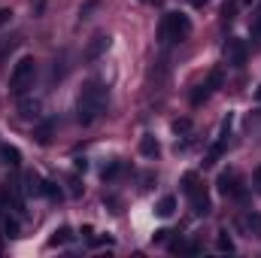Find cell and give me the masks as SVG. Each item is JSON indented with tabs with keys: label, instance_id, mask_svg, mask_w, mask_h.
Segmentation results:
<instances>
[{
	"label": "cell",
	"instance_id": "5b68a950",
	"mask_svg": "<svg viewBox=\"0 0 261 258\" xmlns=\"http://www.w3.org/2000/svg\"><path fill=\"white\" fill-rule=\"evenodd\" d=\"M219 192L225 194V197H237V200L246 197V189L240 186V176L237 173H222L219 176Z\"/></svg>",
	"mask_w": 261,
	"mask_h": 258
},
{
	"label": "cell",
	"instance_id": "603a6c76",
	"mask_svg": "<svg viewBox=\"0 0 261 258\" xmlns=\"http://www.w3.org/2000/svg\"><path fill=\"white\" fill-rule=\"evenodd\" d=\"M167 234H170V231H155V243H164V240H167Z\"/></svg>",
	"mask_w": 261,
	"mask_h": 258
},
{
	"label": "cell",
	"instance_id": "5bb4252c",
	"mask_svg": "<svg viewBox=\"0 0 261 258\" xmlns=\"http://www.w3.org/2000/svg\"><path fill=\"white\" fill-rule=\"evenodd\" d=\"M24 179H28V194H43V179L37 173H28Z\"/></svg>",
	"mask_w": 261,
	"mask_h": 258
},
{
	"label": "cell",
	"instance_id": "d4e9b609",
	"mask_svg": "<svg viewBox=\"0 0 261 258\" xmlns=\"http://www.w3.org/2000/svg\"><path fill=\"white\" fill-rule=\"evenodd\" d=\"M34 3V12H43V6H46V0H31Z\"/></svg>",
	"mask_w": 261,
	"mask_h": 258
},
{
	"label": "cell",
	"instance_id": "e0dca14e",
	"mask_svg": "<svg viewBox=\"0 0 261 258\" xmlns=\"http://www.w3.org/2000/svg\"><path fill=\"white\" fill-rule=\"evenodd\" d=\"M170 249H173V252H186V255H197V252H200L197 243H173Z\"/></svg>",
	"mask_w": 261,
	"mask_h": 258
},
{
	"label": "cell",
	"instance_id": "8fae6325",
	"mask_svg": "<svg viewBox=\"0 0 261 258\" xmlns=\"http://www.w3.org/2000/svg\"><path fill=\"white\" fill-rule=\"evenodd\" d=\"M0 158H3L9 167H18V164H21V152H18L15 146H0Z\"/></svg>",
	"mask_w": 261,
	"mask_h": 258
},
{
	"label": "cell",
	"instance_id": "4316f807",
	"mask_svg": "<svg viewBox=\"0 0 261 258\" xmlns=\"http://www.w3.org/2000/svg\"><path fill=\"white\" fill-rule=\"evenodd\" d=\"M192 3H195V6H203V3H210V0H192Z\"/></svg>",
	"mask_w": 261,
	"mask_h": 258
},
{
	"label": "cell",
	"instance_id": "d6986e66",
	"mask_svg": "<svg viewBox=\"0 0 261 258\" xmlns=\"http://www.w3.org/2000/svg\"><path fill=\"white\" fill-rule=\"evenodd\" d=\"M97 6H100V0H85V3L79 6V15H82V18H88V15L97 9Z\"/></svg>",
	"mask_w": 261,
	"mask_h": 258
},
{
	"label": "cell",
	"instance_id": "4fadbf2b",
	"mask_svg": "<svg viewBox=\"0 0 261 258\" xmlns=\"http://www.w3.org/2000/svg\"><path fill=\"white\" fill-rule=\"evenodd\" d=\"M243 228H246L252 237H261V216L258 213H246V216H243Z\"/></svg>",
	"mask_w": 261,
	"mask_h": 258
},
{
	"label": "cell",
	"instance_id": "52a82bcc",
	"mask_svg": "<svg viewBox=\"0 0 261 258\" xmlns=\"http://www.w3.org/2000/svg\"><path fill=\"white\" fill-rule=\"evenodd\" d=\"M107 46H110V37H107V34H97V37L88 43V49H85V61H97V58L107 52Z\"/></svg>",
	"mask_w": 261,
	"mask_h": 258
},
{
	"label": "cell",
	"instance_id": "3957f363",
	"mask_svg": "<svg viewBox=\"0 0 261 258\" xmlns=\"http://www.w3.org/2000/svg\"><path fill=\"white\" fill-rule=\"evenodd\" d=\"M34 76H37V61L34 58H21L18 64L12 67V73H9V91L21 97L34 85Z\"/></svg>",
	"mask_w": 261,
	"mask_h": 258
},
{
	"label": "cell",
	"instance_id": "7c38bea8",
	"mask_svg": "<svg viewBox=\"0 0 261 258\" xmlns=\"http://www.w3.org/2000/svg\"><path fill=\"white\" fill-rule=\"evenodd\" d=\"M155 213H158V216H164V219H167V216H173V213H176V197H173V194L161 197V200H158V207H155Z\"/></svg>",
	"mask_w": 261,
	"mask_h": 258
},
{
	"label": "cell",
	"instance_id": "8992f818",
	"mask_svg": "<svg viewBox=\"0 0 261 258\" xmlns=\"http://www.w3.org/2000/svg\"><path fill=\"white\" fill-rule=\"evenodd\" d=\"M18 116H21L24 122H40V116H43V104H40L37 97H24V100L18 104Z\"/></svg>",
	"mask_w": 261,
	"mask_h": 258
},
{
	"label": "cell",
	"instance_id": "83f0119b",
	"mask_svg": "<svg viewBox=\"0 0 261 258\" xmlns=\"http://www.w3.org/2000/svg\"><path fill=\"white\" fill-rule=\"evenodd\" d=\"M255 97H258V100H261V88H258V91H255Z\"/></svg>",
	"mask_w": 261,
	"mask_h": 258
},
{
	"label": "cell",
	"instance_id": "ac0fdd59",
	"mask_svg": "<svg viewBox=\"0 0 261 258\" xmlns=\"http://www.w3.org/2000/svg\"><path fill=\"white\" fill-rule=\"evenodd\" d=\"M216 246H219V252H234V240L228 237V231L219 234V243H216Z\"/></svg>",
	"mask_w": 261,
	"mask_h": 258
},
{
	"label": "cell",
	"instance_id": "6da1fadb",
	"mask_svg": "<svg viewBox=\"0 0 261 258\" xmlns=\"http://www.w3.org/2000/svg\"><path fill=\"white\" fill-rule=\"evenodd\" d=\"M103 113V88L100 82H85V88L79 91V100H76V119L82 125H91L97 116Z\"/></svg>",
	"mask_w": 261,
	"mask_h": 258
},
{
	"label": "cell",
	"instance_id": "9a60e30c",
	"mask_svg": "<svg viewBox=\"0 0 261 258\" xmlns=\"http://www.w3.org/2000/svg\"><path fill=\"white\" fill-rule=\"evenodd\" d=\"M70 237H73V231H70V228H58V231L52 234V240H49V246H58V243H67Z\"/></svg>",
	"mask_w": 261,
	"mask_h": 258
},
{
	"label": "cell",
	"instance_id": "2e32d148",
	"mask_svg": "<svg viewBox=\"0 0 261 258\" xmlns=\"http://www.w3.org/2000/svg\"><path fill=\"white\" fill-rule=\"evenodd\" d=\"M122 170H125V164H122V161H113V164H107V167H103V179H116Z\"/></svg>",
	"mask_w": 261,
	"mask_h": 258
},
{
	"label": "cell",
	"instance_id": "cb8c5ba5",
	"mask_svg": "<svg viewBox=\"0 0 261 258\" xmlns=\"http://www.w3.org/2000/svg\"><path fill=\"white\" fill-rule=\"evenodd\" d=\"M252 183H255V189H258V194H261V167L255 170V176H252Z\"/></svg>",
	"mask_w": 261,
	"mask_h": 258
},
{
	"label": "cell",
	"instance_id": "7402d4cb",
	"mask_svg": "<svg viewBox=\"0 0 261 258\" xmlns=\"http://www.w3.org/2000/svg\"><path fill=\"white\" fill-rule=\"evenodd\" d=\"M9 18H12V9H0V28L9 24Z\"/></svg>",
	"mask_w": 261,
	"mask_h": 258
},
{
	"label": "cell",
	"instance_id": "ffe728a7",
	"mask_svg": "<svg viewBox=\"0 0 261 258\" xmlns=\"http://www.w3.org/2000/svg\"><path fill=\"white\" fill-rule=\"evenodd\" d=\"M3 231H6V237H21V234H18V222H15V219H6Z\"/></svg>",
	"mask_w": 261,
	"mask_h": 258
},
{
	"label": "cell",
	"instance_id": "ba28073f",
	"mask_svg": "<svg viewBox=\"0 0 261 258\" xmlns=\"http://www.w3.org/2000/svg\"><path fill=\"white\" fill-rule=\"evenodd\" d=\"M52 134H55V122H40V125L34 128L37 146H49V143H52Z\"/></svg>",
	"mask_w": 261,
	"mask_h": 258
},
{
	"label": "cell",
	"instance_id": "7a4b0ae2",
	"mask_svg": "<svg viewBox=\"0 0 261 258\" xmlns=\"http://www.w3.org/2000/svg\"><path fill=\"white\" fill-rule=\"evenodd\" d=\"M189 34H192L189 15H182V12H167V15L161 18V28H158V40H161V43H179V40H186Z\"/></svg>",
	"mask_w": 261,
	"mask_h": 258
},
{
	"label": "cell",
	"instance_id": "277c9868",
	"mask_svg": "<svg viewBox=\"0 0 261 258\" xmlns=\"http://www.w3.org/2000/svg\"><path fill=\"white\" fill-rule=\"evenodd\" d=\"M222 55H225V64H228V67H243V64H246L249 49H246V43H243L240 37H228V40H225Z\"/></svg>",
	"mask_w": 261,
	"mask_h": 258
},
{
	"label": "cell",
	"instance_id": "30bf717a",
	"mask_svg": "<svg viewBox=\"0 0 261 258\" xmlns=\"http://www.w3.org/2000/svg\"><path fill=\"white\" fill-rule=\"evenodd\" d=\"M182 192L189 194V197H195L197 192H203V186H200L197 173H186V176H182Z\"/></svg>",
	"mask_w": 261,
	"mask_h": 258
},
{
	"label": "cell",
	"instance_id": "44dd1931",
	"mask_svg": "<svg viewBox=\"0 0 261 258\" xmlns=\"http://www.w3.org/2000/svg\"><path fill=\"white\" fill-rule=\"evenodd\" d=\"M173 131H176V134H186V131H192V122H189V119H176V122H173Z\"/></svg>",
	"mask_w": 261,
	"mask_h": 258
},
{
	"label": "cell",
	"instance_id": "484cf974",
	"mask_svg": "<svg viewBox=\"0 0 261 258\" xmlns=\"http://www.w3.org/2000/svg\"><path fill=\"white\" fill-rule=\"evenodd\" d=\"M6 203H9V197H6V192H0V213L6 210Z\"/></svg>",
	"mask_w": 261,
	"mask_h": 258
},
{
	"label": "cell",
	"instance_id": "9c48e42d",
	"mask_svg": "<svg viewBox=\"0 0 261 258\" xmlns=\"http://www.w3.org/2000/svg\"><path fill=\"white\" fill-rule=\"evenodd\" d=\"M140 152H143L146 158H155V155L161 152V146H158V140H155L152 134H146V137L140 140Z\"/></svg>",
	"mask_w": 261,
	"mask_h": 258
}]
</instances>
